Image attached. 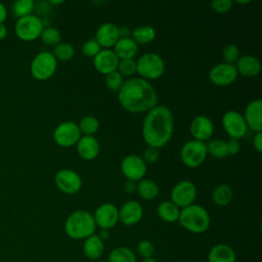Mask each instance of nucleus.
I'll use <instances>...</instances> for the list:
<instances>
[{"label": "nucleus", "instance_id": "1", "mask_svg": "<svg viewBox=\"0 0 262 262\" xmlns=\"http://www.w3.org/2000/svg\"><path fill=\"white\" fill-rule=\"evenodd\" d=\"M118 99L123 108L130 113H144L158 104V94L154 86L140 77L124 81L118 91Z\"/></svg>", "mask_w": 262, "mask_h": 262}, {"label": "nucleus", "instance_id": "2", "mask_svg": "<svg viewBox=\"0 0 262 262\" xmlns=\"http://www.w3.org/2000/svg\"><path fill=\"white\" fill-rule=\"evenodd\" d=\"M174 130V118L169 107L157 104L147 112L142 123V136L148 146L160 148L171 139Z\"/></svg>", "mask_w": 262, "mask_h": 262}, {"label": "nucleus", "instance_id": "3", "mask_svg": "<svg viewBox=\"0 0 262 262\" xmlns=\"http://www.w3.org/2000/svg\"><path fill=\"white\" fill-rule=\"evenodd\" d=\"M96 224L93 215L85 210H77L69 215L64 223L68 236L74 239H85L94 234Z\"/></svg>", "mask_w": 262, "mask_h": 262}, {"label": "nucleus", "instance_id": "4", "mask_svg": "<svg viewBox=\"0 0 262 262\" xmlns=\"http://www.w3.org/2000/svg\"><path fill=\"white\" fill-rule=\"evenodd\" d=\"M178 221L182 227L192 233H203L210 226V215L201 205L191 204L180 209Z\"/></svg>", "mask_w": 262, "mask_h": 262}, {"label": "nucleus", "instance_id": "5", "mask_svg": "<svg viewBox=\"0 0 262 262\" xmlns=\"http://www.w3.org/2000/svg\"><path fill=\"white\" fill-rule=\"evenodd\" d=\"M165 72L164 59L155 52L142 54L136 61V73L144 80H156Z\"/></svg>", "mask_w": 262, "mask_h": 262}, {"label": "nucleus", "instance_id": "6", "mask_svg": "<svg viewBox=\"0 0 262 262\" xmlns=\"http://www.w3.org/2000/svg\"><path fill=\"white\" fill-rule=\"evenodd\" d=\"M43 29V19L33 13L17 18L14 26V32L17 38L27 42L34 41L39 38Z\"/></svg>", "mask_w": 262, "mask_h": 262}, {"label": "nucleus", "instance_id": "7", "mask_svg": "<svg viewBox=\"0 0 262 262\" xmlns=\"http://www.w3.org/2000/svg\"><path fill=\"white\" fill-rule=\"evenodd\" d=\"M57 68V60L53 56L52 52L40 51L33 58L30 71L32 76L39 81H44L53 76Z\"/></svg>", "mask_w": 262, "mask_h": 262}, {"label": "nucleus", "instance_id": "8", "mask_svg": "<svg viewBox=\"0 0 262 262\" xmlns=\"http://www.w3.org/2000/svg\"><path fill=\"white\" fill-rule=\"evenodd\" d=\"M206 143L195 139L186 141L180 149V158L183 164L188 168L201 166L207 158Z\"/></svg>", "mask_w": 262, "mask_h": 262}, {"label": "nucleus", "instance_id": "9", "mask_svg": "<svg viewBox=\"0 0 262 262\" xmlns=\"http://www.w3.org/2000/svg\"><path fill=\"white\" fill-rule=\"evenodd\" d=\"M81 136L82 133L78 124L72 121H64L59 123L53 131L54 141L62 147H70L76 144Z\"/></svg>", "mask_w": 262, "mask_h": 262}, {"label": "nucleus", "instance_id": "10", "mask_svg": "<svg viewBox=\"0 0 262 262\" xmlns=\"http://www.w3.org/2000/svg\"><path fill=\"white\" fill-rule=\"evenodd\" d=\"M196 196V187L190 180H181L176 183L171 190V202L179 209L185 208L191 204Z\"/></svg>", "mask_w": 262, "mask_h": 262}, {"label": "nucleus", "instance_id": "11", "mask_svg": "<svg viewBox=\"0 0 262 262\" xmlns=\"http://www.w3.org/2000/svg\"><path fill=\"white\" fill-rule=\"evenodd\" d=\"M222 125L230 138L239 139L248 131V126L243 115L236 111H227L222 117Z\"/></svg>", "mask_w": 262, "mask_h": 262}, {"label": "nucleus", "instance_id": "12", "mask_svg": "<svg viewBox=\"0 0 262 262\" xmlns=\"http://www.w3.org/2000/svg\"><path fill=\"white\" fill-rule=\"evenodd\" d=\"M54 181L57 188L68 194L76 193L82 187L81 176L72 169H61L57 171Z\"/></svg>", "mask_w": 262, "mask_h": 262}, {"label": "nucleus", "instance_id": "13", "mask_svg": "<svg viewBox=\"0 0 262 262\" xmlns=\"http://www.w3.org/2000/svg\"><path fill=\"white\" fill-rule=\"evenodd\" d=\"M146 170L145 162L137 155H128L121 162V171L128 180H141L144 178Z\"/></svg>", "mask_w": 262, "mask_h": 262}, {"label": "nucleus", "instance_id": "14", "mask_svg": "<svg viewBox=\"0 0 262 262\" xmlns=\"http://www.w3.org/2000/svg\"><path fill=\"white\" fill-rule=\"evenodd\" d=\"M237 71L234 64L220 62L209 71V80L218 86H227L232 84L237 78Z\"/></svg>", "mask_w": 262, "mask_h": 262}, {"label": "nucleus", "instance_id": "15", "mask_svg": "<svg viewBox=\"0 0 262 262\" xmlns=\"http://www.w3.org/2000/svg\"><path fill=\"white\" fill-rule=\"evenodd\" d=\"M93 218L100 229H111L119 221V209L112 203H103L96 208Z\"/></svg>", "mask_w": 262, "mask_h": 262}, {"label": "nucleus", "instance_id": "16", "mask_svg": "<svg viewBox=\"0 0 262 262\" xmlns=\"http://www.w3.org/2000/svg\"><path fill=\"white\" fill-rule=\"evenodd\" d=\"M119 58L114 52V50L104 48L101 49L94 57H93V66L97 72L103 75H107L112 72L117 71Z\"/></svg>", "mask_w": 262, "mask_h": 262}, {"label": "nucleus", "instance_id": "17", "mask_svg": "<svg viewBox=\"0 0 262 262\" xmlns=\"http://www.w3.org/2000/svg\"><path fill=\"white\" fill-rule=\"evenodd\" d=\"M189 129L192 137L195 140L205 142V140H208L212 137L214 132V125L210 118L204 115H199L194 117L190 122Z\"/></svg>", "mask_w": 262, "mask_h": 262}, {"label": "nucleus", "instance_id": "18", "mask_svg": "<svg viewBox=\"0 0 262 262\" xmlns=\"http://www.w3.org/2000/svg\"><path fill=\"white\" fill-rule=\"evenodd\" d=\"M143 216L142 206L134 200L127 201L119 209V221L124 225L131 226L138 223Z\"/></svg>", "mask_w": 262, "mask_h": 262}, {"label": "nucleus", "instance_id": "19", "mask_svg": "<svg viewBox=\"0 0 262 262\" xmlns=\"http://www.w3.org/2000/svg\"><path fill=\"white\" fill-rule=\"evenodd\" d=\"M248 128L255 132L262 131V100L257 98L251 100L243 115Z\"/></svg>", "mask_w": 262, "mask_h": 262}, {"label": "nucleus", "instance_id": "20", "mask_svg": "<svg viewBox=\"0 0 262 262\" xmlns=\"http://www.w3.org/2000/svg\"><path fill=\"white\" fill-rule=\"evenodd\" d=\"M119 31L118 26L114 23H103L98 27L95 32L94 39L100 45V47L110 48L116 44L119 40Z\"/></svg>", "mask_w": 262, "mask_h": 262}, {"label": "nucleus", "instance_id": "21", "mask_svg": "<svg viewBox=\"0 0 262 262\" xmlns=\"http://www.w3.org/2000/svg\"><path fill=\"white\" fill-rule=\"evenodd\" d=\"M76 144L79 156L86 161L94 160L99 154V142L93 135L81 136Z\"/></svg>", "mask_w": 262, "mask_h": 262}, {"label": "nucleus", "instance_id": "22", "mask_svg": "<svg viewBox=\"0 0 262 262\" xmlns=\"http://www.w3.org/2000/svg\"><path fill=\"white\" fill-rule=\"evenodd\" d=\"M238 74L245 77H256L261 71L260 60L251 54H245L238 57L234 64Z\"/></svg>", "mask_w": 262, "mask_h": 262}, {"label": "nucleus", "instance_id": "23", "mask_svg": "<svg viewBox=\"0 0 262 262\" xmlns=\"http://www.w3.org/2000/svg\"><path fill=\"white\" fill-rule=\"evenodd\" d=\"M138 50V44L131 38H119L114 45V52L119 59H133Z\"/></svg>", "mask_w": 262, "mask_h": 262}, {"label": "nucleus", "instance_id": "24", "mask_svg": "<svg viewBox=\"0 0 262 262\" xmlns=\"http://www.w3.org/2000/svg\"><path fill=\"white\" fill-rule=\"evenodd\" d=\"M235 260L233 249L225 244L214 246L208 255V262H235Z\"/></svg>", "mask_w": 262, "mask_h": 262}, {"label": "nucleus", "instance_id": "25", "mask_svg": "<svg viewBox=\"0 0 262 262\" xmlns=\"http://www.w3.org/2000/svg\"><path fill=\"white\" fill-rule=\"evenodd\" d=\"M104 242L99 238L97 234H92L85 238L83 245L84 255L91 260H96L103 254Z\"/></svg>", "mask_w": 262, "mask_h": 262}, {"label": "nucleus", "instance_id": "26", "mask_svg": "<svg viewBox=\"0 0 262 262\" xmlns=\"http://www.w3.org/2000/svg\"><path fill=\"white\" fill-rule=\"evenodd\" d=\"M157 212L163 221L171 223L178 221L180 209L171 201H164L159 204Z\"/></svg>", "mask_w": 262, "mask_h": 262}, {"label": "nucleus", "instance_id": "27", "mask_svg": "<svg viewBox=\"0 0 262 262\" xmlns=\"http://www.w3.org/2000/svg\"><path fill=\"white\" fill-rule=\"evenodd\" d=\"M131 38L137 44H146L156 38V30L148 25L139 26L131 31Z\"/></svg>", "mask_w": 262, "mask_h": 262}, {"label": "nucleus", "instance_id": "28", "mask_svg": "<svg viewBox=\"0 0 262 262\" xmlns=\"http://www.w3.org/2000/svg\"><path fill=\"white\" fill-rule=\"evenodd\" d=\"M136 190L138 194L144 200H154L159 194V186L158 184L148 178H142L139 180Z\"/></svg>", "mask_w": 262, "mask_h": 262}, {"label": "nucleus", "instance_id": "29", "mask_svg": "<svg viewBox=\"0 0 262 262\" xmlns=\"http://www.w3.org/2000/svg\"><path fill=\"white\" fill-rule=\"evenodd\" d=\"M233 196L232 188L228 184H219L217 185L212 193L213 202L220 207L228 205Z\"/></svg>", "mask_w": 262, "mask_h": 262}, {"label": "nucleus", "instance_id": "30", "mask_svg": "<svg viewBox=\"0 0 262 262\" xmlns=\"http://www.w3.org/2000/svg\"><path fill=\"white\" fill-rule=\"evenodd\" d=\"M107 262H136V256L127 247H117L110 252Z\"/></svg>", "mask_w": 262, "mask_h": 262}, {"label": "nucleus", "instance_id": "31", "mask_svg": "<svg viewBox=\"0 0 262 262\" xmlns=\"http://www.w3.org/2000/svg\"><path fill=\"white\" fill-rule=\"evenodd\" d=\"M207 152L217 159H223L228 156L227 143L225 140L220 138H214L206 143Z\"/></svg>", "mask_w": 262, "mask_h": 262}, {"label": "nucleus", "instance_id": "32", "mask_svg": "<svg viewBox=\"0 0 262 262\" xmlns=\"http://www.w3.org/2000/svg\"><path fill=\"white\" fill-rule=\"evenodd\" d=\"M34 8L35 2L33 0H16L11 4V12L17 18L32 14Z\"/></svg>", "mask_w": 262, "mask_h": 262}, {"label": "nucleus", "instance_id": "33", "mask_svg": "<svg viewBox=\"0 0 262 262\" xmlns=\"http://www.w3.org/2000/svg\"><path fill=\"white\" fill-rule=\"evenodd\" d=\"M52 54L56 58V60L67 61L73 58L75 54V48L69 42H59L57 45L54 46Z\"/></svg>", "mask_w": 262, "mask_h": 262}, {"label": "nucleus", "instance_id": "34", "mask_svg": "<svg viewBox=\"0 0 262 262\" xmlns=\"http://www.w3.org/2000/svg\"><path fill=\"white\" fill-rule=\"evenodd\" d=\"M78 126L81 133L84 135H93L99 128V121L96 117L89 115L83 117L80 120Z\"/></svg>", "mask_w": 262, "mask_h": 262}, {"label": "nucleus", "instance_id": "35", "mask_svg": "<svg viewBox=\"0 0 262 262\" xmlns=\"http://www.w3.org/2000/svg\"><path fill=\"white\" fill-rule=\"evenodd\" d=\"M40 38L42 42L48 46H55L60 42V33L54 27H44L41 32Z\"/></svg>", "mask_w": 262, "mask_h": 262}, {"label": "nucleus", "instance_id": "36", "mask_svg": "<svg viewBox=\"0 0 262 262\" xmlns=\"http://www.w3.org/2000/svg\"><path fill=\"white\" fill-rule=\"evenodd\" d=\"M104 82L106 87L110 90L118 92L124 83V79H123V76L118 71H115L105 75Z\"/></svg>", "mask_w": 262, "mask_h": 262}, {"label": "nucleus", "instance_id": "37", "mask_svg": "<svg viewBox=\"0 0 262 262\" xmlns=\"http://www.w3.org/2000/svg\"><path fill=\"white\" fill-rule=\"evenodd\" d=\"M222 57L224 59V62L231 63L236 62V60L239 57V50L238 47L235 44H227L222 49Z\"/></svg>", "mask_w": 262, "mask_h": 262}, {"label": "nucleus", "instance_id": "38", "mask_svg": "<svg viewBox=\"0 0 262 262\" xmlns=\"http://www.w3.org/2000/svg\"><path fill=\"white\" fill-rule=\"evenodd\" d=\"M117 69L123 77L133 76L136 73V61L134 59H120Z\"/></svg>", "mask_w": 262, "mask_h": 262}, {"label": "nucleus", "instance_id": "39", "mask_svg": "<svg viewBox=\"0 0 262 262\" xmlns=\"http://www.w3.org/2000/svg\"><path fill=\"white\" fill-rule=\"evenodd\" d=\"M137 253L143 259L152 258L155 254V246L150 241L143 239L139 242L137 245Z\"/></svg>", "mask_w": 262, "mask_h": 262}, {"label": "nucleus", "instance_id": "40", "mask_svg": "<svg viewBox=\"0 0 262 262\" xmlns=\"http://www.w3.org/2000/svg\"><path fill=\"white\" fill-rule=\"evenodd\" d=\"M100 50H101V47L94 38L87 40L82 45V52L87 57H94Z\"/></svg>", "mask_w": 262, "mask_h": 262}, {"label": "nucleus", "instance_id": "41", "mask_svg": "<svg viewBox=\"0 0 262 262\" xmlns=\"http://www.w3.org/2000/svg\"><path fill=\"white\" fill-rule=\"evenodd\" d=\"M232 3L233 2L231 0H215L211 2V7L218 13H224L230 10Z\"/></svg>", "mask_w": 262, "mask_h": 262}, {"label": "nucleus", "instance_id": "42", "mask_svg": "<svg viewBox=\"0 0 262 262\" xmlns=\"http://www.w3.org/2000/svg\"><path fill=\"white\" fill-rule=\"evenodd\" d=\"M160 151L158 148L152 146H147L143 151V161L148 164H152L159 160Z\"/></svg>", "mask_w": 262, "mask_h": 262}, {"label": "nucleus", "instance_id": "43", "mask_svg": "<svg viewBox=\"0 0 262 262\" xmlns=\"http://www.w3.org/2000/svg\"><path fill=\"white\" fill-rule=\"evenodd\" d=\"M227 143V154L228 156H234L241 150V142L238 139L235 138H230Z\"/></svg>", "mask_w": 262, "mask_h": 262}, {"label": "nucleus", "instance_id": "44", "mask_svg": "<svg viewBox=\"0 0 262 262\" xmlns=\"http://www.w3.org/2000/svg\"><path fill=\"white\" fill-rule=\"evenodd\" d=\"M253 145L258 152L262 151V131L256 132L253 138Z\"/></svg>", "mask_w": 262, "mask_h": 262}, {"label": "nucleus", "instance_id": "45", "mask_svg": "<svg viewBox=\"0 0 262 262\" xmlns=\"http://www.w3.org/2000/svg\"><path fill=\"white\" fill-rule=\"evenodd\" d=\"M136 183H135V181H132V180H126L125 182H124V184H123V188H124V190L126 191V192H134L135 190H136Z\"/></svg>", "mask_w": 262, "mask_h": 262}, {"label": "nucleus", "instance_id": "46", "mask_svg": "<svg viewBox=\"0 0 262 262\" xmlns=\"http://www.w3.org/2000/svg\"><path fill=\"white\" fill-rule=\"evenodd\" d=\"M118 31H119V36L120 38H126V37H130L131 35V31L127 26H121L118 27Z\"/></svg>", "mask_w": 262, "mask_h": 262}, {"label": "nucleus", "instance_id": "47", "mask_svg": "<svg viewBox=\"0 0 262 262\" xmlns=\"http://www.w3.org/2000/svg\"><path fill=\"white\" fill-rule=\"evenodd\" d=\"M7 18V9L6 6L0 2V24H4Z\"/></svg>", "mask_w": 262, "mask_h": 262}, {"label": "nucleus", "instance_id": "48", "mask_svg": "<svg viewBox=\"0 0 262 262\" xmlns=\"http://www.w3.org/2000/svg\"><path fill=\"white\" fill-rule=\"evenodd\" d=\"M98 236H99V238H100L101 241H103V242L106 241V239H108V238H110V229H100Z\"/></svg>", "mask_w": 262, "mask_h": 262}, {"label": "nucleus", "instance_id": "49", "mask_svg": "<svg viewBox=\"0 0 262 262\" xmlns=\"http://www.w3.org/2000/svg\"><path fill=\"white\" fill-rule=\"evenodd\" d=\"M7 36V28L4 24H0V40L5 39Z\"/></svg>", "mask_w": 262, "mask_h": 262}, {"label": "nucleus", "instance_id": "50", "mask_svg": "<svg viewBox=\"0 0 262 262\" xmlns=\"http://www.w3.org/2000/svg\"><path fill=\"white\" fill-rule=\"evenodd\" d=\"M141 262H158V261L154 258H147V259H143Z\"/></svg>", "mask_w": 262, "mask_h": 262}, {"label": "nucleus", "instance_id": "51", "mask_svg": "<svg viewBox=\"0 0 262 262\" xmlns=\"http://www.w3.org/2000/svg\"><path fill=\"white\" fill-rule=\"evenodd\" d=\"M48 3L49 4H61V3H63V1L62 0H59V1H48Z\"/></svg>", "mask_w": 262, "mask_h": 262}, {"label": "nucleus", "instance_id": "52", "mask_svg": "<svg viewBox=\"0 0 262 262\" xmlns=\"http://www.w3.org/2000/svg\"><path fill=\"white\" fill-rule=\"evenodd\" d=\"M251 1L250 0H246V1H236V3H242V4H247V3H250Z\"/></svg>", "mask_w": 262, "mask_h": 262}, {"label": "nucleus", "instance_id": "53", "mask_svg": "<svg viewBox=\"0 0 262 262\" xmlns=\"http://www.w3.org/2000/svg\"><path fill=\"white\" fill-rule=\"evenodd\" d=\"M98 262H107V261H105V260H101V261H98Z\"/></svg>", "mask_w": 262, "mask_h": 262}]
</instances>
